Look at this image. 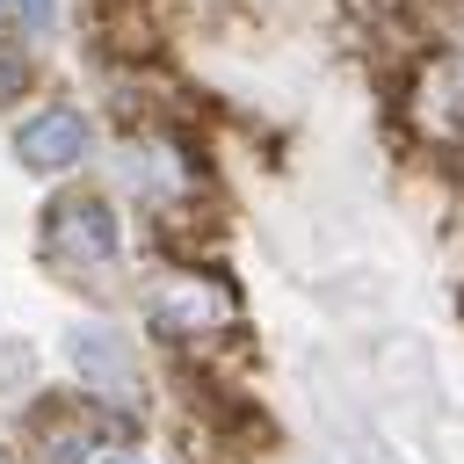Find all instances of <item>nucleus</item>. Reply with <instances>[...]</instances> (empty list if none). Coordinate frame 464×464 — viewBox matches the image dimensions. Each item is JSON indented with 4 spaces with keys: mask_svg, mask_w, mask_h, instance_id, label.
Returning a JSON list of instances; mask_svg holds the SVG:
<instances>
[{
    "mask_svg": "<svg viewBox=\"0 0 464 464\" xmlns=\"http://www.w3.org/2000/svg\"><path fill=\"white\" fill-rule=\"evenodd\" d=\"M123 254H130V225H123V203L109 188H87V181H58V196L44 203L36 218V261L65 283V290H116L123 276Z\"/></svg>",
    "mask_w": 464,
    "mask_h": 464,
    "instance_id": "2",
    "label": "nucleus"
},
{
    "mask_svg": "<svg viewBox=\"0 0 464 464\" xmlns=\"http://www.w3.org/2000/svg\"><path fill=\"white\" fill-rule=\"evenodd\" d=\"M36 87H44V44H29L14 22H0V116L29 109Z\"/></svg>",
    "mask_w": 464,
    "mask_h": 464,
    "instance_id": "7",
    "label": "nucleus"
},
{
    "mask_svg": "<svg viewBox=\"0 0 464 464\" xmlns=\"http://www.w3.org/2000/svg\"><path fill=\"white\" fill-rule=\"evenodd\" d=\"M7 152H14V167L36 174V181H80V174L94 167V152H102V123H94V109L72 102V94H36V102L14 116Z\"/></svg>",
    "mask_w": 464,
    "mask_h": 464,
    "instance_id": "4",
    "label": "nucleus"
},
{
    "mask_svg": "<svg viewBox=\"0 0 464 464\" xmlns=\"http://www.w3.org/2000/svg\"><path fill=\"white\" fill-rule=\"evenodd\" d=\"M102 464H138V457H102Z\"/></svg>",
    "mask_w": 464,
    "mask_h": 464,
    "instance_id": "10",
    "label": "nucleus"
},
{
    "mask_svg": "<svg viewBox=\"0 0 464 464\" xmlns=\"http://www.w3.org/2000/svg\"><path fill=\"white\" fill-rule=\"evenodd\" d=\"M232 326H239V290H232L218 268L174 254V261L145 283V334H152V341H167V348H181V355H203V348H218Z\"/></svg>",
    "mask_w": 464,
    "mask_h": 464,
    "instance_id": "3",
    "label": "nucleus"
},
{
    "mask_svg": "<svg viewBox=\"0 0 464 464\" xmlns=\"http://www.w3.org/2000/svg\"><path fill=\"white\" fill-rule=\"evenodd\" d=\"M0 464H14V450H7V442H0Z\"/></svg>",
    "mask_w": 464,
    "mask_h": 464,
    "instance_id": "11",
    "label": "nucleus"
},
{
    "mask_svg": "<svg viewBox=\"0 0 464 464\" xmlns=\"http://www.w3.org/2000/svg\"><path fill=\"white\" fill-rule=\"evenodd\" d=\"M65 370L80 384V399H94L102 413L130 420L138 428V406H145V362H138V341L109 319H80L65 334Z\"/></svg>",
    "mask_w": 464,
    "mask_h": 464,
    "instance_id": "5",
    "label": "nucleus"
},
{
    "mask_svg": "<svg viewBox=\"0 0 464 464\" xmlns=\"http://www.w3.org/2000/svg\"><path fill=\"white\" fill-rule=\"evenodd\" d=\"M7 22L29 44H51V36H65V0H7Z\"/></svg>",
    "mask_w": 464,
    "mask_h": 464,
    "instance_id": "8",
    "label": "nucleus"
},
{
    "mask_svg": "<svg viewBox=\"0 0 464 464\" xmlns=\"http://www.w3.org/2000/svg\"><path fill=\"white\" fill-rule=\"evenodd\" d=\"M29 384H36V355L22 341H0V406H29Z\"/></svg>",
    "mask_w": 464,
    "mask_h": 464,
    "instance_id": "9",
    "label": "nucleus"
},
{
    "mask_svg": "<svg viewBox=\"0 0 464 464\" xmlns=\"http://www.w3.org/2000/svg\"><path fill=\"white\" fill-rule=\"evenodd\" d=\"M0 22H7V0H0Z\"/></svg>",
    "mask_w": 464,
    "mask_h": 464,
    "instance_id": "12",
    "label": "nucleus"
},
{
    "mask_svg": "<svg viewBox=\"0 0 464 464\" xmlns=\"http://www.w3.org/2000/svg\"><path fill=\"white\" fill-rule=\"evenodd\" d=\"M406 123L435 145H464V58L457 51H428L406 80Z\"/></svg>",
    "mask_w": 464,
    "mask_h": 464,
    "instance_id": "6",
    "label": "nucleus"
},
{
    "mask_svg": "<svg viewBox=\"0 0 464 464\" xmlns=\"http://www.w3.org/2000/svg\"><path fill=\"white\" fill-rule=\"evenodd\" d=\"M109 188H116L138 218H152L160 232H174V225H188V218L203 210L210 167H203V152L188 145V130L138 116V123L109 145Z\"/></svg>",
    "mask_w": 464,
    "mask_h": 464,
    "instance_id": "1",
    "label": "nucleus"
}]
</instances>
